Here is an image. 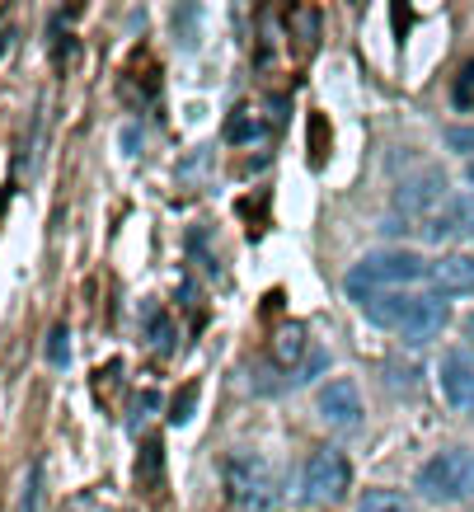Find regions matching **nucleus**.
<instances>
[{"mask_svg":"<svg viewBox=\"0 0 474 512\" xmlns=\"http://www.w3.org/2000/svg\"><path fill=\"white\" fill-rule=\"evenodd\" d=\"M146 320H151V325H146V339H151V348L155 353H174V329H169V320H165V311H160V306H146Z\"/></svg>","mask_w":474,"mask_h":512,"instance_id":"14","label":"nucleus"},{"mask_svg":"<svg viewBox=\"0 0 474 512\" xmlns=\"http://www.w3.org/2000/svg\"><path fill=\"white\" fill-rule=\"evenodd\" d=\"M465 179H470V184H474V160H470V170H465Z\"/></svg>","mask_w":474,"mask_h":512,"instance_id":"23","label":"nucleus"},{"mask_svg":"<svg viewBox=\"0 0 474 512\" xmlns=\"http://www.w3.org/2000/svg\"><path fill=\"white\" fill-rule=\"evenodd\" d=\"M446 146L456 156H474V123L470 127H446Z\"/></svg>","mask_w":474,"mask_h":512,"instance_id":"16","label":"nucleus"},{"mask_svg":"<svg viewBox=\"0 0 474 512\" xmlns=\"http://www.w3.org/2000/svg\"><path fill=\"white\" fill-rule=\"evenodd\" d=\"M446 202V174L442 170H418V174H404V184H395V207L404 212H437Z\"/></svg>","mask_w":474,"mask_h":512,"instance_id":"6","label":"nucleus"},{"mask_svg":"<svg viewBox=\"0 0 474 512\" xmlns=\"http://www.w3.org/2000/svg\"><path fill=\"white\" fill-rule=\"evenodd\" d=\"M38 484H43V470H29V489H24V512H38Z\"/></svg>","mask_w":474,"mask_h":512,"instance_id":"20","label":"nucleus"},{"mask_svg":"<svg viewBox=\"0 0 474 512\" xmlns=\"http://www.w3.org/2000/svg\"><path fill=\"white\" fill-rule=\"evenodd\" d=\"M470 85H474V62L465 66V76L456 80V104H460V109H470V104H474V99H470Z\"/></svg>","mask_w":474,"mask_h":512,"instance_id":"18","label":"nucleus"},{"mask_svg":"<svg viewBox=\"0 0 474 512\" xmlns=\"http://www.w3.org/2000/svg\"><path fill=\"white\" fill-rule=\"evenodd\" d=\"M357 512H413V503L399 489H367L357 498Z\"/></svg>","mask_w":474,"mask_h":512,"instance_id":"13","label":"nucleus"},{"mask_svg":"<svg viewBox=\"0 0 474 512\" xmlns=\"http://www.w3.org/2000/svg\"><path fill=\"white\" fill-rule=\"evenodd\" d=\"M352 484V466L348 456L338 447H315L310 451L306 470H301V498L306 503H320V508H329V503H338V498L348 494Z\"/></svg>","mask_w":474,"mask_h":512,"instance_id":"4","label":"nucleus"},{"mask_svg":"<svg viewBox=\"0 0 474 512\" xmlns=\"http://www.w3.org/2000/svg\"><path fill=\"white\" fill-rule=\"evenodd\" d=\"M451 325V306H446V296L442 292H418L413 296V311L409 320H404V343H432L442 329Z\"/></svg>","mask_w":474,"mask_h":512,"instance_id":"5","label":"nucleus"},{"mask_svg":"<svg viewBox=\"0 0 474 512\" xmlns=\"http://www.w3.org/2000/svg\"><path fill=\"white\" fill-rule=\"evenodd\" d=\"M155 475H160V442H146V480H155Z\"/></svg>","mask_w":474,"mask_h":512,"instance_id":"21","label":"nucleus"},{"mask_svg":"<svg viewBox=\"0 0 474 512\" xmlns=\"http://www.w3.org/2000/svg\"><path fill=\"white\" fill-rule=\"evenodd\" d=\"M362 311H367V320L376 329H404V320H409L413 311V292H371L367 301H357Z\"/></svg>","mask_w":474,"mask_h":512,"instance_id":"10","label":"nucleus"},{"mask_svg":"<svg viewBox=\"0 0 474 512\" xmlns=\"http://www.w3.org/2000/svg\"><path fill=\"white\" fill-rule=\"evenodd\" d=\"M221 489L235 512H277L282 508V480L268 456L259 451H226L221 461Z\"/></svg>","mask_w":474,"mask_h":512,"instance_id":"1","label":"nucleus"},{"mask_svg":"<svg viewBox=\"0 0 474 512\" xmlns=\"http://www.w3.org/2000/svg\"><path fill=\"white\" fill-rule=\"evenodd\" d=\"M306 348H310V339H306V325H301V320H287V325L273 334V362L287 367V372H291V362L306 357Z\"/></svg>","mask_w":474,"mask_h":512,"instance_id":"12","label":"nucleus"},{"mask_svg":"<svg viewBox=\"0 0 474 512\" xmlns=\"http://www.w3.org/2000/svg\"><path fill=\"white\" fill-rule=\"evenodd\" d=\"M465 334H470V339H474V315H470V320H465Z\"/></svg>","mask_w":474,"mask_h":512,"instance_id":"22","label":"nucleus"},{"mask_svg":"<svg viewBox=\"0 0 474 512\" xmlns=\"http://www.w3.org/2000/svg\"><path fill=\"white\" fill-rule=\"evenodd\" d=\"M437 381H442V395L451 409L460 414H474V362L465 353H446L442 367H437Z\"/></svg>","mask_w":474,"mask_h":512,"instance_id":"8","label":"nucleus"},{"mask_svg":"<svg viewBox=\"0 0 474 512\" xmlns=\"http://www.w3.org/2000/svg\"><path fill=\"white\" fill-rule=\"evenodd\" d=\"M432 264L413 249H371L367 259H357L343 278V292L352 301H367L371 292H385V287H404V282L428 278Z\"/></svg>","mask_w":474,"mask_h":512,"instance_id":"2","label":"nucleus"},{"mask_svg":"<svg viewBox=\"0 0 474 512\" xmlns=\"http://www.w3.org/2000/svg\"><path fill=\"white\" fill-rule=\"evenodd\" d=\"M324 362H329V353H310V357H306V367L291 376V381H310V376H320V372H324Z\"/></svg>","mask_w":474,"mask_h":512,"instance_id":"19","label":"nucleus"},{"mask_svg":"<svg viewBox=\"0 0 474 512\" xmlns=\"http://www.w3.org/2000/svg\"><path fill=\"white\" fill-rule=\"evenodd\" d=\"M66 357H71V334H66V325H52V334H47V362L66 367Z\"/></svg>","mask_w":474,"mask_h":512,"instance_id":"15","label":"nucleus"},{"mask_svg":"<svg viewBox=\"0 0 474 512\" xmlns=\"http://www.w3.org/2000/svg\"><path fill=\"white\" fill-rule=\"evenodd\" d=\"M418 494L428 503H460V498L474 494V451H460V447H446L437 456H428L418 466Z\"/></svg>","mask_w":474,"mask_h":512,"instance_id":"3","label":"nucleus"},{"mask_svg":"<svg viewBox=\"0 0 474 512\" xmlns=\"http://www.w3.org/2000/svg\"><path fill=\"white\" fill-rule=\"evenodd\" d=\"M474 231V198L470 193H460V198H446L428 221H423V235H428L432 245H442V240H460V235Z\"/></svg>","mask_w":474,"mask_h":512,"instance_id":"7","label":"nucleus"},{"mask_svg":"<svg viewBox=\"0 0 474 512\" xmlns=\"http://www.w3.org/2000/svg\"><path fill=\"white\" fill-rule=\"evenodd\" d=\"M320 414L329 423H343V428L362 423V390H357L352 376H338V381H329L320 390Z\"/></svg>","mask_w":474,"mask_h":512,"instance_id":"9","label":"nucleus"},{"mask_svg":"<svg viewBox=\"0 0 474 512\" xmlns=\"http://www.w3.org/2000/svg\"><path fill=\"white\" fill-rule=\"evenodd\" d=\"M193 395H198V386H184V395L169 404V419H174V423H188V414H193Z\"/></svg>","mask_w":474,"mask_h":512,"instance_id":"17","label":"nucleus"},{"mask_svg":"<svg viewBox=\"0 0 474 512\" xmlns=\"http://www.w3.org/2000/svg\"><path fill=\"white\" fill-rule=\"evenodd\" d=\"M432 282L442 296H474V254H446L432 264Z\"/></svg>","mask_w":474,"mask_h":512,"instance_id":"11","label":"nucleus"}]
</instances>
